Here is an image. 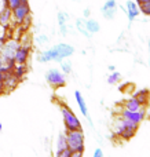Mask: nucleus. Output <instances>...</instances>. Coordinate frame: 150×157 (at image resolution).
<instances>
[{"mask_svg": "<svg viewBox=\"0 0 150 157\" xmlns=\"http://www.w3.org/2000/svg\"><path fill=\"white\" fill-rule=\"evenodd\" d=\"M134 98H137L138 101H139L141 103H142L143 106H146L149 103V98H150V91L148 88H143V90H139V91H137L134 95H132Z\"/></svg>", "mask_w": 150, "mask_h": 157, "instance_id": "17", "label": "nucleus"}, {"mask_svg": "<svg viewBox=\"0 0 150 157\" xmlns=\"http://www.w3.org/2000/svg\"><path fill=\"white\" fill-rule=\"evenodd\" d=\"M2 130H3V124L0 123V132H2Z\"/></svg>", "mask_w": 150, "mask_h": 157, "instance_id": "39", "label": "nucleus"}, {"mask_svg": "<svg viewBox=\"0 0 150 157\" xmlns=\"http://www.w3.org/2000/svg\"><path fill=\"white\" fill-rule=\"evenodd\" d=\"M70 157H83V152H72Z\"/></svg>", "mask_w": 150, "mask_h": 157, "instance_id": "35", "label": "nucleus"}, {"mask_svg": "<svg viewBox=\"0 0 150 157\" xmlns=\"http://www.w3.org/2000/svg\"><path fill=\"white\" fill-rule=\"evenodd\" d=\"M70 156H72V152L69 149H65V150H62V152L55 153V157H70Z\"/></svg>", "mask_w": 150, "mask_h": 157, "instance_id": "27", "label": "nucleus"}, {"mask_svg": "<svg viewBox=\"0 0 150 157\" xmlns=\"http://www.w3.org/2000/svg\"><path fill=\"white\" fill-rule=\"evenodd\" d=\"M143 2H149V0H137L138 4H141V3H143Z\"/></svg>", "mask_w": 150, "mask_h": 157, "instance_id": "38", "label": "nucleus"}, {"mask_svg": "<svg viewBox=\"0 0 150 157\" xmlns=\"http://www.w3.org/2000/svg\"><path fill=\"white\" fill-rule=\"evenodd\" d=\"M4 72H6V63L3 61L2 55H0V73H4Z\"/></svg>", "mask_w": 150, "mask_h": 157, "instance_id": "29", "label": "nucleus"}, {"mask_svg": "<svg viewBox=\"0 0 150 157\" xmlns=\"http://www.w3.org/2000/svg\"><path fill=\"white\" fill-rule=\"evenodd\" d=\"M61 114L63 119V124H65L66 131H76V130H83L81 123L74 114V112L65 103H61Z\"/></svg>", "mask_w": 150, "mask_h": 157, "instance_id": "4", "label": "nucleus"}, {"mask_svg": "<svg viewBox=\"0 0 150 157\" xmlns=\"http://www.w3.org/2000/svg\"><path fill=\"white\" fill-rule=\"evenodd\" d=\"M66 144L70 152H84V132L83 130L66 131Z\"/></svg>", "mask_w": 150, "mask_h": 157, "instance_id": "5", "label": "nucleus"}, {"mask_svg": "<svg viewBox=\"0 0 150 157\" xmlns=\"http://www.w3.org/2000/svg\"><path fill=\"white\" fill-rule=\"evenodd\" d=\"M117 11H118V4L116 0H106L101 8V14L107 21L114 19V17L117 15Z\"/></svg>", "mask_w": 150, "mask_h": 157, "instance_id": "10", "label": "nucleus"}, {"mask_svg": "<svg viewBox=\"0 0 150 157\" xmlns=\"http://www.w3.org/2000/svg\"><path fill=\"white\" fill-rule=\"evenodd\" d=\"M74 98H76V102H77V105H79V109H80V112H81V114L88 120V121H90V124L92 125V121L90 120V113H88L87 103H85V99L83 98L81 92H80V91H74Z\"/></svg>", "mask_w": 150, "mask_h": 157, "instance_id": "14", "label": "nucleus"}, {"mask_svg": "<svg viewBox=\"0 0 150 157\" xmlns=\"http://www.w3.org/2000/svg\"><path fill=\"white\" fill-rule=\"evenodd\" d=\"M121 106H123V109H126V110H131V112H137V110H141V109L145 108V106H143L142 103H141L139 101H138L137 98H134V97L126 99Z\"/></svg>", "mask_w": 150, "mask_h": 157, "instance_id": "15", "label": "nucleus"}, {"mask_svg": "<svg viewBox=\"0 0 150 157\" xmlns=\"http://www.w3.org/2000/svg\"><path fill=\"white\" fill-rule=\"evenodd\" d=\"M109 71H110V72H114V71H116V68H114L113 65H109Z\"/></svg>", "mask_w": 150, "mask_h": 157, "instance_id": "36", "label": "nucleus"}, {"mask_svg": "<svg viewBox=\"0 0 150 157\" xmlns=\"http://www.w3.org/2000/svg\"><path fill=\"white\" fill-rule=\"evenodd\" d=\"M84 24H85L87 30L91 33V35H94V33H96V32L101 30V25H99V22L96 21V19L87 18V19H84Z\"/></svg>", "mask_w": 150, "mask_h": 157, "instance_id": "18", "label": "nucleus"}, {"mask_svg": "<svg viewBox=\"0 0 150 157\" xmlns=\"http://www.w3.org/2000/svg\"><path fill=\"white\" fill-rule=\"evenodd\" d=\"M21 25H22V28H24L25 30H26V29H29V26H30V25H32V14H29V15H28L26 18L24 19V22H22Z\"/></svg>", "mask_w": 150, "mask_h": 157, "instance_id": "26", "label": "nucleus"}, {"mask_svg": "<svg viewBox=\"0 0 150 157\" xmlns=\"http://www.w3.org/2000/svg\"><path fill=\"white\" fill-rule=\"evenodd\" d=\"M148 46H149V68H150V40H149Z\"/></svg>", "mask_w": 150, "mask_h": 157, "instance_id": "37", "label": "nucleus"}, {"mask_svg": "<svg viewBox=\"0 0 150 157\" xmlns=\"http://www.w3.org/2000/svg\"><path fill=\"white\" fill-rule=\"evenodd\" d=\"M83 15H84V18H85V19L90 18V15H91V10H90V8H85L84 13H83Z\"/></svg>", "mask_w": 150, "mask_h": 157, "instance_id": "33", "label": "nucleus"}, {"mask_svg": "<svg viewBox=\"0 0 150 157\" xmlns=\"http://www.w3.org/2000/svg\"><path fill=\"white\" fill-rule=\"evenodd\" d=\"M138 127H139L138 124H135V123L124 119V117H121L120 114H117L116 119H114V121H113L114 134L120 139H123V141H128V139H131L132 136L135 135V132H137Z\"/></svg>", "mask_w": 150, "mask_h": 157, "instance_id": "2", "label": "nucleus"}, {"mask_svg": "<svg viewBox=\"0 0 150 157\" xmlns=\"http://www.w3.org/2000/svg\"><path fill=\"white\" fill-rule=\"evenodd\" d=\"M4 94V87H3V73H0V95Z\"/></svg>", "mask_w": 150, "mask_h": 157, "instance_id": "31", "label": "nucleus"}, {"mask_svg": "<svg viewBox=\"0 0 150 157\" xmlns=\"http://www.w3.org/2000/svg\"><path fill=\"white\" fill-rule=\"evenodd\" d=\"M84 19H85V18H77V19H76V22H74V25H76L77 32H80L83 36H84V37L91 39V37H92V35H91V33L87 30V28H85Z\"/></svg>", "mask_w": 150, "mask_h": 157, "instance_id": "19", "label": "nucleus"}, {"mask_svg": "<svg viewBox=\"0 0 150 157\" xmlns=\"http://www.w3.org/2000/svg\"><path fill=\"white\" fill-rule=\"evenodd\" d=\"M120 81H121V73L117 71L112 72V73L107 76V83H109L110 86H114V84L120 83Z\"/></svg>", "mask_w": 150, "mask_h": 157, "instance_id": "22", "label": "nucleus"}, {"mask_svg": "<svg viewBox=\"0 0 150 157\" xmlns=\"http://www.w3.org/2000/svg\"><path fill=\"white\" fill-rule=\"evenodd\" d=\"M11 13H13V21L15 22L17 25H21L22 22H24V19L26 18L29 14H32L30 13L29 0H21V3L11 10Z\"/></svg>", "mask_w": 150, "mask_h": 157, "instance_id": "7", "label": "nucleus"}, {"mask_svg": "<svg viewBox=\"0 0 150 157\" xmlns=\"http://www.w3.org/2000/svg\"><path fill=\"white\" fill-rule=\"evenodd\" d=\"M21 3V0H7V7L10 8V10H13L14 7H17V6Z\"/></svg>", "mask_w": 150, "mask_h": 157, "instance_id": "28", "label": "nucleus"}, {"mask_svg": "<svg viewBox=\"0 0 150 157\" xmlns=\"http://www.w3.org/2000/svg\"><path fill=\"white\" fill-rule=\"evenodd\" d=\"M57 19H58V26H59V35L61 36H68V32H69V25H68V21H69V14L65 13V11H59L57 14Z\"/></svg>", "mask_w": 150, "mask_h": 157, "instance_id": "13", "label": "nucleus"}, {"mask_svg": "<svg viewBox=\"0 0 150 157\" xmlns=\"http://www.w3.org/2000/svg\"><path fill=\"white\" fill-rule=\"evenodd\" d=\"M92 157H103V152H102V150L98 147V149H95V152H94Z\"/></svg>", "mask_w": 150, "mask_h": 157, "instance_id": "30", "label": "nucleus"}, {"mask_svg": "<svg viewBox=\"0 0 150 157\" xmlns=\"http://www.w3.org/2000/svg\"><path fill=\"white\" fill-rule=\"evenodd\" d=\"M6 39H7V37H4V36H0V52H2V50H3V46H4Z\"/></svg>", "mask_w": 150, "mask_h": 157, "instance_id": "34", "label": "nucleus"}, {"mask_svg": "<svg viewBox=\"0 0 150 157\" xmlns=\"http://www.w3.org/2000/svg\"><path fill=\"white\" fill-rule=\"evenodd\" d=\"M61 72L63 75H70L72 73V62L70 59H63L61 61Z\"/></svg>", "mask_w": 150, "mask_h": 157, "instance_id": "23", "label": "nucleus"}, {"mask_svg": "<svg viewBox=\"0 0 150 157\" xmlns=\"http://www.w3.org/2000/svg\"><path fill=\"white\" fill-rule=\"evenodd\" d=\"M11 22H13V13H11V10L8 7H6L4 10L0 13V26L8 28Z\"/></svg>", "mask_w": 150, "mask_h": 157, "instance_id": "16", "label": "nucleus"}, {"mask_svg": "<svg viewBox=\"0 0 150 157\" xmlns=\"http://www.w3.org/2000/svg\"><path fill=\"white\" fill-rule=\"evenodd\" d=\"M18 81H19V78L13 73V71L3 73V87H4V94L6 92L13 91V90L18 86Z\"/></svg>", "mask_w": 150, "mask_h": 157, "instance_id": "12", "label": "nucleus"}, {"mask_svg": "<svg viewBox=\"0 0 150 157\" xmlns=\"http://www.w3.org/2000/svg\"><path fill=\"white\" fill-rule=\"evenodd\" d=\"M30 51H32V47L30 44H24L21 43L17 50L15 55H14V62L15 65H26L28 63V59L30 57Z\"/></svg>", "mask_w": 150, "mask_h": 157, "instance_id": "8", "label": "nucleus"}, {"mask_svg": "<svg viewBox=\"0 0 150 157\" xmlns=\"http://www.w3.org/2000/svg\"><path fill=\"white\" fill-rule=\"evenodd\" d=\"M139 10H141V13H143L145 15L150 17V0H149V2L141 3V4H139Z\"/></svg>", "mask_w": 150, "mask_h": 157, "instance_id": "25", "label": "nucleus"}, {"mask_svg": "<svg viewBox=\"0 0 150 157\" xmlns=\"http://www.w3.org/2000/svg\"><path fill=\"white\" fill-rule=\"evenodd\" d=\"M7 7V0H0V13Z\"/></svg>", "mask_w": 150, "mask_h": 157, "instance_id": "32", "label": "nucleus"}, {"mask_svg": "<svg viewBox=\"0 0 150 157\" xmlns=\"http://www.w3.org/2000/svg\"><path fill=\"white\" fill-rule=\"evenodd\" d=\"M19 44H21V41L17 40V39H6L3 50H2V52H0V55H2L3 61H4V63H6V72H11L14 69V66H15L14 55H15Z\"/></svg>", "mask_w": 150, "mask_h": 157, "instance_id": "3", "label": "nucleus"}, {"mask_svg": "<svg viewBox=\"0 0 150 157\" xmlns=\"http://www.w3.org/2000/svg\"><path fill=\"white\" fill-rule=\"evenodd\" d=\"M120 8L124 11V13L127 14V17H128V21H129V24H131V22L134 21V19L137 18V17L141 14L139 4H138L137 2H134V0H127V3H126V7H123V6H120Z\"/></svg>", "mask_w": 150, "mask_h": 157, "instance_id": "11", "label": "nucleus"}, {"mask_svg": "<svg viewBox=\"0 0 150 157\" xmlns=\"http://www.w3.org/2000/svg\"><path fill=\"white\" fill-rule=\"evenodd\" d=\"M120 114L121 117H124V119L129 120V121L135 123V124L139 125L143 121V120L146 119V109H141V110H137V112H131V110H126V109H121L120 110Z\"/></svg>", "mask_w": 150, "mask_h": 157, "instance_id": "9", "label": "nucleus"}, {"mask_svg": "<svg viewBox=\"0 0 150 157\" xmlns=\"http://www.w3.org/2000/svg\"><path fill=\"white\" fill-rule=\"evenodd\" d=\"M26 72H28V66L26 65H15L14 66V69H13V73L15 75L19 80L26 75Z\"/></svg>", "mask_w": 150, "mask_h": 157, "instance_id": "21", "label": "nucleus"}, {"mask_svg": "<svg viewBox=\"0 0 150 157\" xmlns=\"http://www.w3.org/2000/svg\"><path fill=\"white\" fill-rule=\"evenodd\" d=\"M46 81L52 88H61L66 84V75H63L59 69H48L46 72Z\"/></svg>", "mask_w": 150, "mask_h": 157, "instance_id": "6", "label": "nucleus"}, {"mask_svg": "<svg viewBox=\"0 0 150 157\" xmlns=\"http://www.w3.org/2000/svg\"><path fill=\"white\" fill-rule=\"evenodd\" d=\"M68 149V144H66V135L65 134H59L57 138V152H62V150Z\"/></svg>", "mask_w": 150, "mask_h": 157, "instance_id": "20", "label": "nucleus"}, {"mask_svg": "<svg viewBox=\"0 0 150 157\" xmlns=\"http://www.w3.org/2000/svg\"><path fill=\"white\" fill-rule=\"evenodd\" d=\"M48 41H50V37L47 35H44V33H40V35H37V37H36V43H37L39 46H46Z\"/></svg>", "mask_w": 150, "mask_h": 157, "instance_id": "24", "label": "nucleus"}, {"mask_svg": "<svg viewBox=\"0 0 150 157\" xmlns=\"http://www.w3.org/2000/svg\"><path fill=\"white\" fill-rule=\"evenodd\" d=\"M146 116H148V117H149V119H150V110L148 112V113H146Z\"/></svg>", "mask_w": 150, "mask_h": 157, "instance_id": "40", "label": "nucleus"}, {"mask_svg": "<svg viewBox=\"0 0 150 157\" xmlns=\"http://www.w3.org/2000/svg\"><path fill=\"white\" fill-rule=\"evenodd\" d=\"M73 54H74L73 46H70V44H68V43H59V44L52 46L51 48H48V50L40 51L37 54V57H36V59L40 63H47V62H51V61L61 62V61L72 57Z\"/></svg>", "mask_w": 150, "mask_h": 157, "instance_id": "1", "label": "nucleus"}]
</instances>
